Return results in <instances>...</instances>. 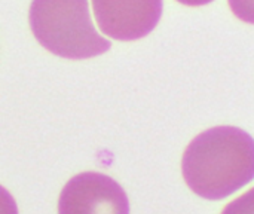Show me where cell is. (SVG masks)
Here are the masks:
<instances>
[{
    "instance_id": "1",
    "label": "cell",
    "mask_w": 254,
    "mask_h": 214,
    "mask_svg": "<svg viewBox=\"0 0 254 214\" xmlns=\"http://www.w3.org/2000/svg\"><path fill=\"white\" fill-rule=\"evenodd\" d=\"M182 174L195 195L223 200L254 179V139L231 125L202 131L183 153Z\"/></svg>"
},
{
    "instance_id": "2",
    "label": "cell",
    "mask_w": 254,
    "mask_h": 214,
    "mask_svg": "<svg viewBox=\"0 0 254 214\" xmlns=\"http://www.w3.org/2000/svg\"><path fill=\"white\" fill-rule=\"evenodd\" d=\"M30 28L51 54L85 60L110 49V42L95 28L88 0H31Z\"/></svg>"
},
{
    "instance_id": "3",
    "label": "cell",
    "mask_w": 254,
    "mask_h": 214,
    "mask_svg": "<svg viewBox=\"0 0 254 214\" xmlns=\"http://www.w3.org/2000/svg\"><path fill=\"white\" fill-rule=\"evenodd\" d=\"M58 214H129L125 191L101 173H80L61 191Z\"/></svg>"
},
{
    "instance_id": "4",
    "label": "cell",
    "mask_w": 254,
    "mask_h": 214,
    "mask_svg": "<svg viewBox=\"0 0 254 214\" xmlns=\"http://www.w3.org/2000/svg\"><path fill=\"white\" fill-rule=\"evenodd\" d=\"M103 34L115 40H138L155 30L162 15V0H92Z\"/></svg>"
},
{
    "instance_id": "5",
    "label": "cell",
    "mask_w": 254,
    "mask_h": 214,
    "mask_svg": "<svg viewBox=\"0 0 254 214\" xmlns=\"http://www.w3.org/2000/svg\"><path fill=\"white\" fill-rule=\"evenodd\" d=\"M222 214H254V188L229 203Z\"/></svg>"
},
{
    "instance_id": "6",
    "label": "cell",
    "mask_w": 254,
    "mask_h": 214,
    "mask_svg": "<svg viewBox=\"0 0 254 214\" xmlns=\"http://www.w3.org/2000/svg\"><path fill=\"white\" fill-rule=\"evenodd\" d=\"M228 3L238 19L247 24H254V0H228Z\"/></svg>"
},
{
    "instance_id": "7",
    "label": "cell",
    "mask_w": 254,
    "mask_h": 214,
    "mask_svg": "<svg viewBox=\"0 0 254 214\" xmlns=\"http://www.w3.org/2000/svg\"><path fill=\"white\" fill-rule=\"evenodd\" d=\"M0 214H18V207L12 195L0 186Z\"/></svg>"
},
{
    "instance_id": "8",
    "label": "cell",
    "mask_w": 254,
    "mask_h": 214,
    "mask_svg": "<svg viewBox=\"0 0 254 214\" xmlns=\"http://www.w3.org/2000/svg\"><path fill=\"white\" fill-rule=\"evenodd\" d=\"M177 1L182 3V4H185V6H192V7H195V6L208 4V3H211L213 0H177Z\"/></svg>"
}]
</instances>
